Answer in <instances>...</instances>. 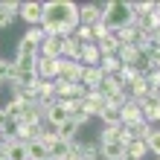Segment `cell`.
I'll use <instances>...</instances> for the list:
<instances>
[{
	"instance_id": "603a6c76",
	"label": "cell",
	"mask_w": 160,
	"mask_h": 160,
	"mask_svg": "<svg viewBox=\"0 0 160 160\" xmlns=\"http://www.w3.org/2000/svg\"><path fill=\"white\" fill-rule=\"evenodd\" d=\"M99 67H102V73H105V76H119V70H122V61L117 58V55H105Z\"/></svg>"
},
{
	"instance_id": "f546056e",
	"label": "cell",
	"mask_w": 160,
	"mask_h": 160,
	"mask_svg": "<svg viewBox=\"0 0 160 160\" xmlns=\"http://www.w3.org/2000/svg\"><path fill=\"white\" fill-rule=\"evenodd\" d=\"M3 140H6V137H3V131H0V148H3Z\"/></svg>"
},
{
	"instance_id": "4dcf8cb0",
	"label": "cell",
	"mask_w": 160,
	"mask_h": 160,
	"mask_svg": "<svg viewBox=\"0 0 160 160\" xmlns=\"http://www.w3.org/2000/svg\"><path fill=\"white\" fill-rule=\"evenodd\" d=\"M0 88H3V82H0Z\"/></svg>"
},
{
	"instance_id": "3957f363",
	"label": "cell",
	"mask_w": 160,
	"mask_h": 160,
	"mask_svg": "<svg viewBox=\"0 0 160 160\" xmlns=\"http://www.w3.org/2000/svg\"><path fill=\"white\" fill-rule=\"evenodd\" d=\"M35 70H38V79H50V82H55V79L61 76V58H47V55H38Z\"/></svg>"
},
{
	"instance_id": "5bb4252c",
	"label": "cell",
	"mask_w": 160,
	"mask_h": 160,
	"mask_svg": "<svg viewBox=\"0 0 160 160\" xmlns=\"http://www.w3.org/2000/svg\"><path fill=\"white\" fill-rule=\"evenodd\" d=\"M3 152H6L9 160H29L26 143H21V140H3Z\"/></svg>"
},
{
	"instance_id": "8fae6325",
	"label": "cell",
	"mask_w": 160,
	"mask_h": 160,
	"mask_svg": "<svg viewBox=\"0 0 160 160\" xmlns=\"http://www.w3.org/2000/svg\"><path fill=\"white\" fill-rule=\"evenodd\" d=\"M102 82H105V73H102V67H84V73H82V84L88 88V93H90V90H99Z\"/></svg>"
},
{
	"instance_id": "1f68e13d",
	"label": "cell",
	"mask_w": 160,
	"mask_h": 160,
	"mask_svg": "<svg viewBox=\"0 0 160 160\" xmlns=\"http://www.w3.org/2000/svg\"><path fill=\"white\" fill-rule=\"evenodd\" d=\"M157 160H160V157H157Z\"/></svg>"
},
{
	"instance_id": "9c48e42d",
	"label": "cell",
	"mask_w": 160,
	"mask_h": 160,
	"mask_svg": "<svg viewBox=\"0 0 160 160\" xmlns=\"http://www.w3.org/2000/svg\"><path fill=\"white\" fill-rule=\"evenodd\" d=\"M61 52H64V38H58V35H44L41 55H47V58H61Z\"/></svg>"
},
{
	"instance_id": "8992f818",
	"label": "cell",
	"mask_w": 160,
	"mask_h": 160,
	"mask_svg": "<svg viewBox=\"0 0 160 160\" xmlns=\"http://www.w3.org/2000/svg\"><path fill=\"white\" fill-rule=\"evenodd\" d=\"M108 105H111V102L105 99V93H102V90H90L88 96H84V111H88L90 117H99Z\"/></svg>"
},
{
	"instance_id": "83f0119b",
	"label": "cell",
	"mask_w": 160,
	"mask_h": 160,
	"mask_svg": "<svg viewBox=\"0 0 160 160\" xmlns=\"http://www.w3.org/2000/svg\"><path fill=\"white\" fill-rule=\"evenodd\" d=\"M12 23H15V18H12V15H6L3 9H0V29H6V26H12Z\"/></svg>"
},
{
	"instance_id": "6da1fadb",
	"label": "cell",
	"mask_w": 160,
	"mask_h": 160,
	"mask_svg": "<svg viewBox=\"0 0 160 160\" xmlns=\"http://www.w3.org/2000/svg\"><path fill=\"white\" fill-rule=\"evenodd\" d=\"M79 26H82V18H79L76 3H70V0H50V3H44V23H41L44 35L70 38Z\"/></svg>"
},
{
	"instance_id": "2e32d148",
	"label": "cell",
	"mask_w": 160,
	"mask_h": 160,
	"mask_svg": "<svg viewBox=\"0 0 160 160\" xmlns=\"http://www.w3.org/2000/svg\"><path fill=\"white\" fill-rule=\"evenodd\" d=\"M79 131H82V125L70 117L67 122H64V125H58V128H55V137H58V140H64V143H76V134H79Z\"/></svg>"
},
{
	"instance_id": "cb8c5ba5",
	"label": "cell",
	"mask_w": 160,
	"mask_h": 160,
	"mask_svg": "<svg viewBox=\"0 0 160 160\" xmlns=\"http://www.w3.org/2000/svg\"><path fill=\"white\" fill-rule=\"evenodd\" d=\"M90 29H93V44H99V41H105L108 35H114V29H111L105 21H99L96 26H90Z\"/></svg>"
},
{
	"instance_id": "9a60e30c",
	"label": "cell",
	"mask_w": 160,
	"mask_h": 160,
	"mask_svg": "<svg viewBox=\"0 0 160 160\" xmlns=\"http://www.w3.org/2000/svg\"><path fill=\"white\" fill-rule=\"evenodd\" d=\"M99 154L102 160H122L125 157V143H99Z\"/></svg>"
},
{
	"instance_id": "4316f807",
	"label": "cell",
	"mask_w": 160,
	"mask_h": 160,
	"mask_svg": "<svg viewBox=\"0 0 160 160\" xmlns=\"http://www.w3.org/2000/svg\"><path fill=\"white\" fill-rule=\"evenodd\" d=\"M21 6H23V3H15V0H0V9H3L6 15H12V18L21 15Z\"/></svg>"
},
{
	"instance_id": "ac0fdd59",
	"label": "cell",
	"mask_w": 160,
	"mask_h": 160,
	"mask_svg": "<svg viewBox=\"0 0 160 160\" xmlns=\"http://www.w3.org/2000/svg\"><path fill=\"white\" fill-rule=\"evenodd\" d=\"M146 152H148L146 143H140V140H128V143H125V157H122V160H143Z\"/></svg>"
},
{
	"instance_id": "484cf974",
	"label": "cell",
	"mask_w": 160,
	"mask_h": 160,
	"mask_svg": "<svg viewBox=\"0 0 160 160\" xmlns=\"http://www.w3.org/2000/svg\"><path fill=\"white\" fill-rule=\"evenodd\" d=\"M146 146H148V152H152L154 157H160V128H157V125H154V131H152V134H148Z\"/></svg>"
},
{
	"instance_id": "e0dca14e",
	"label": "cell",
	"mask_w": 160,
	"mask_h": 160,
	"mask_svg": "<svg viewBox=\"0 0 160 160\" xmlns=\"http://www.w3.org/2000/svg\"><path fill=\"white\" fill-rule=\"evenodd\" d=\"M82 64H84V67H99V64H102L99 44H84V50H82Z\"/></svg>"
},
{
	"instance_id": "7c38bea8",
	"label": "cell",
	"mask_w": 160,
	"mask_h": 160,
	"mask_svg": "<svg viewBox=\"0 0 160 160\" xmlns=\"http://www.w3.org/2000/svg\"><path fill=\"white\" fill-rule=\"evenodd\" d=\"M140 108H143V117H146V122H157V108H160V96L157 93H148L146 99H140Z\"/></svg>"
},
{
	"instance_id": "30bf717a",
	"label": "cell",
	"mask_w": 160,
	"mask_h": 160,
	"mask_svg": "<svg viewBox=\"0 0 160 160\" xmlns=\"http://www.w3.org/2000/svg\"><path fill=\"white\" fill-rule=\"evenodd\" d=\"M79 18H82V26H96V23L102 21V3L79 6Z\"/></svg>"
},
{
	"instance_id": "52a82bcc",
	"label": "cell",
	"mask_w": 160,
	"mask_h": 160,
	"mask_svg": "<svg viewBox=\"0 0 160 160\" xmlns=\"http://www.w3.org/2000/svg\"><path fill=\"white\" fill-rule=\"evenodd\" d=\"M21 21L29 26H41L44 23V3H23L21 6Z\"/></svg>"
},
{
	"instance_id": "4fadbf2b",
	"label": "cell",
	"mask_w": 160,
	"mask_h": 160,
	"mask_svg": "<svg viewBox=\"0 0 160 160\" xmlns=\"http://www.w3.org/2000/svg\"><path fill=\"white\" fill-rule=\"evenodd\" d=\"M82 50H84V44L76 38V35H70V38H64V52H61V58H67V61H82Z\"/></svg>"
},
{
	"instance_id": "7402d4cb",
	"label": "cell",
	"mask_w": 160,
	"mask_h": 160,
	"mask_svg": "<svg viewBox=\"0 0 160 160\" xmlns=\"http://www.w3.org/2000/svg\"><path fill=\"white\" fill-rule=\"evenodd\" d=\"M99 117H102L105 125H122V111H119V105H108Z\"/></svg>"
},
{
	"instance_id": "44dd1931",
	"label": "cell",
	"mask_w": 160,
	"mask_h": 160,
	"mask_svg": "<svg viewBox=\"0 0 160 160\" xmlns=\"http://www.w3.org/2000/svg\"><path fill=\"white\" fill-rule=\"evenodd\" d=\"M119 38H117V32L114 35H108V38L105 41H99V52H102V58H105V55H117L119 52Z\"/></svg>"
},
{
	"instance_id": "ba28073f",
	"label": "cell",
	"mask_w": 160,
	"mask_h": 160,
	"mask_svg": "<svg viewBox=\"0 0 160 160\" xmlns=\"http://www.w3.org/2000/svg\"><path fill=\"white\" fill-rule=\"evenodd\" d=\"M82 73H84V64L82 61H67V58H61V76L64 82H70V84H79L82 82Z\"/></svg>"
},
{
	"instance_id": "d6986e66",
	"label": "cell",
	"mask_w": 160,
	"mask_h": 160,
	"mask_svg": "<svg viewBox=\"0 0 160 160\" xmlns=\"http://www.w3.org/2000/svg\"><path fill=\"white\" fill-rule=\"evenodd\" d=\"M152 131H154V125H152V122H140V125H128V140H140V143H146Z\"/></svg>"
},
{
	"instance_id": "d4e9b609",
	"label": "cell",
	"mask_w": 160,
	"mask_h": 160,
	"mask_svg": "<svg viewBox=\"0 0 160 160\" xmlns=\"http://www.w3.org/2000/svg\"><path fill=\"white\" fill-rule=\"evenodd\" d=\"M3 111L9 114V119H21V114L26 111L23 102H18V99H9V105H3Z\"/></svg>"
},
{
	"instance_id": "277c9868",
	"label": "cell",
	"mask_w": 160,
	"mask_h": 160,
	"mask_svg": "<svg viewBox=\"0 0 160 160\" xmlns=\"http://www.w3.org/2000/svg\"><path fill=\"white\" fill-rule=\"evenodd\" d=\"M67 119H70V111H67V105H64V99L50 102V108H47V122H50L52 128H58V125H64Z\"/></svg>"
},
{
	"instance_id": "f1b7e54d",
	"label": "cell",
	"mask_w": 160,
	"mask_h": 160,
	"mask_svg": "<svg viewBox=\"0 0 160 160\" xmlns=\"http://www.w3.org/2000/svg\"><path fill=\"white\" fill-rule=\"evenodd\" d=\"M0 160H9V157H6V152H3V148H0Z\"/></svg>"
},
{
	"instance_id": "7a4b0ae2",
	"label": "cell",
	"mask_w": 160,
	"mask_h": 160,
	"mask_svg": "<svg viewBox=\"0 0 160 160\" xmlns=\"http://www.w3.org/2000/svg\"><path fill=\"white\" fill-rule=\"evenodd\" d=\"M102 21H105L114 32H119V29H125V26L134 23L137 15H134V6H131V3L108 0V3H102Z\"/></svg>"
},
{
	"instance_id": "5b68a950",
	"label": "cell",
	"mask_w": 160,
	"mask_h": 160,
	"mask_svg": "<svg viewBox=\"0 0 160 160\" xmlns=\"http://www.w3.org/2000/svg\"><path fill=\"white\" fill-rule=\"evenodd\" d=\"M119 111H122V125H140V122H146L143 108H140V102H134V99H128L125 105H119Z\"/></svg>"
},
{
	"instance_id": "ffe728a7",
	"label": "cell",
	"mask_w": 160,
	"mask_h": 160,
	"mask_svg": "<svg viewBox=\"0 0 160 160\" xmlns=\"http://www.w3.org/2000/svg\"><path fill=\"white\" fill-rule=\"evenodd\" d=\"M26 154H29V160H50V152H47V146L41 143V140L26 143Z\"/></svg>"
}]
</instances>
